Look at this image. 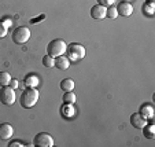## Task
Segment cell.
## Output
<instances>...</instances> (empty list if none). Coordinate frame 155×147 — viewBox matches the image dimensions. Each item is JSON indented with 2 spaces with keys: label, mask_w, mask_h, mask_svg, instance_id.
I'll list each match as a JSON object with an SVG mask.
<instances>
[{
  "label": "cell",
  "mask_w": 155,
  "mask_h": 147,
  "mask_svg": "<svg viewBox=\"0 0 155 147\" xmlns=\"http://www.w3.org/2000/svg\"><path fill=\"white\" fill-rule=\"evenodd\" d=\"M38 91L36 88H26L21 95V106L25 109H32L38 100Z\"/></svg>",
  "instance_id": "cell-1"
},
{
  "label": "cell",
  "mask_w": 155,
  "mask_h": 147,
  "mask_svg": "<svg viewBox=\"0 0 155 147\" xmlns=\"http://www.w3.org/2000/svg\"><path fill=\"white\" fill-rule=\"evenodd\" d=\"M66 47H68V44H66L63 40L56 38V40H52L50 44L47 45V54L50 56H52V58L64 55V52H66Z\"/></svg>",
  "instance_id": "cell-2"
},
{
  "label": "cell",
  "mask_w": 155,
  "mask_h": 147,
  "mask_svg": "<svg viewBox=\"0 0 155 147\" xmlns=\"http://www.w3.org/2000/svg\"><path fill=\"white\" fill-rule=\"evenodd\" d=\"M64 54L68 55L70 61H80L85 56V48L84 45L78 44V43H71V44H68Z\"/></svg>",
  "instance_id": "cell-3"
},
{
  "label": "cell",
  "mask_w": 155,
  "mask_h": 147,
  "mask_svg": "<svg viewBox=\"0 0 155 147\" xmlns=\"http://www.w3.org/2000/svg\"><path fill=\"white\" fill-rule=\"evenodd\" d=\"M17 95H15V89H12L11 87H2L0 88V102L6 105V106H11L15 103Z\"/></svg>",
  "instance_id": "cell-4"
},
{
  "label": "cell",
  "mask_w": 155,
  "mask_h": 147,
  "mask_svg": "<svg viewBox=\"0 0 155 147\" xmlns=\"http://www.w3.org/2000/svg\"><path fill=\"white\" fill-rule=\"evenodd\" d=\"M30 38V30L26 26H19L12 32V41L15 44H25Z\"/></svg>",
  "instance_id": "cell-5"
},
{
  "label": "cell",
  "mask_w": 155,
  "mask_h": 147,
  "mask_svg": "<svg viewBox=\"0 0 155 147\" xmlns=\"http://www.w3.org/2000/svg\"><path fill=\"white\" fill-rule=\"evenodd\" d=\"M35 146L37 147H52L54 146V139L51 135L45 132H40L35 136V140H33Z\"/></svg>",
  "instance_id": "cell-6"
},
{
  "label": "cell",
  "mask_w": 155,
  "mask_h": 147,
  "mask_svg": "<svg viewBox=\"0 0 155 147\" xmlns=\"http://www.w3.org/2000/svg\"><path fill=\"white\" fill-rule=\"evenodd\" d=\"M130 124L137 129H143L147 125V118H144L140 113H135L130 115Z\"/></svg>",
  "instance_id": "cell-7"
},
{
  "label": "cell",
  "mask_w": 155,
  "mask_h": 147,
  "mask_svg": "<svg viewBox=\"0 0 155 147\" xmlns=\"http://www.w3.org/2000/svg\"><path fill=\"white\" fill-rule=\"evenodd\" d=\"M106 11H107V7L96 4V6H94L91 8V17L94 18V19L100 21V19H103V18H106Z\"/></svg>",
  "instance_id": "cell-8"
},
{
  "label": "cell",
  "mask_w": 155,
  "mask_h": 147,
  "mask_svg": "<svg viewBox=\"0 0 155 147\" xmlns=\"http://www.w3.org/2000/svg\"><path fill=\"white\" fill-rule=\"evenodd\" d=\"M12 135H14V128L10 124H7V122L0 124V139L2 140H7Z\"/></svg>",
  "instance_id": "cell-9"
},
{
  "label": "cell",
  "mask_w": 155,
  "mask_h": 147,
  "mask_svg": "<svg viewBox=\"0 0 155 147\" xmlns=\"http://www.w3.org/2000/svg\"><path fill=\"white\" fill-rule=\"evenodd\" d=\"M118 15H122V17H129L133 12V6H132L129 2H121L117 7Z\"/></svg>",
  "instance_id": "cell-10"
},
{
  "label": "cell",
  "mask_w": 155,
  "mask_h": 147,
  "mask_svg": "<svg viewBox=\"0 0 155 147\" xmlns=\"http://www.w3.org/2000/svg\"><path fill=\"white\" fill-rule=\"evenodd\" d=\"M55 66L59 69V70H68L70 68V59L68 56L61 55L55 58Z\"/></svg>",
  "instance_id": "cell-11"
},
{
  "label": "cell",
  "mask_w": 155,
  "mask_h": 147,
  "mask_svg": "<svg viewBox=\"0 0 155 147\" xmlns=\"http://www.w3.org/2000/svg\"><path fill=\"white\" fill-rule=\"evenodd\" d=\"M140 114L143 115L144 118H152L154 117V107L151 105H144V106L140 107Z\"/></svg>",
  "instance_id": "cell-12"
},
{
  "label": "cell",
  "mask_w": 155,
  "mask_h": 147,
  "mask_svg": "<svg viewBox=\"0 0 155 147\" xmlns=\"http://www.w3.org/2000/svg\"><path fill=\"white\" fill-rule=\"evenodd\" d=\"M37 84H38V79H37V76H35V74L28 76L26 79H25V81H24V85L28 87V88H36Z\"/></svg>",
  "instance_id": "cell-13"
},
{
  "label": "cell",
  "mask_w": 155,
  "mask_h": 147,
  "mask_svg": "<svg viewBox=\"0 0 155 147\" xmlns=\"http://www.w3.org/2000/svg\"><path fill=\"white\" fill-rule=\"evenodd\" d=\"M74 113H76V109L73 107V105H70V103H64V106L62 107V114H63V117H73Z\"/></svg>",
  "instance_id": "cell-14"
},
{
  "label": "cell",
  "mask_w": 155,
  "mask_h": 147,
  "mask_svg": "<svg viewBox=\"0 0 155 147\" xmlns=\"http://www.w3.org/2000/svg\"><path fill=\"white\" fill-rule=\"evenodd\" d=\"M61 88L63 89L64 92L68 91H73L74 89V81L71 79H64L61 81Z\"/></svg>",
  "instance_id": "cell-15"
},
{
  "label": "cell",
  "mask_w": 155,
  "mask_h": 147,
  "mask_svg": "<svg viewBox=\"0 0 155 147\" xmlns=\"http://www.w3.org/2000/svg\"><path fill=\"white\" fill-rule=\"evenodd\" d=\"M11 81V76L7 72H0V87H7L10 85Z\"/></svg>",
  "instance_id": "cell-16"
},
{
  "label": "cell",
  "mask_w": 155,
  "mask_h": 147,
  "mask_svg": "<svg viewBox=\"0 0 155 147\" xmlns=\"http://www.w3.org/2000/svg\"><path fill=\"white\" fill-rule=\"evenodd\" d=\"M143 131H144V136L146 138H148V139H154L155 138V127L152 125V124H147L146 127L143 128Z\"/></svg>",
  "instance_id": "cell-17"
},
{
  "label": "cell",
  "mask_w": 155,
  "mask_h": 147,
  "mask_svg": "<svg viewBox=\"0 0 155 147\" xmlns=\"http://www.w3.org/2000/svg\"><path fill=\"white\" fill-rule=\"evenodd\" d=\"M76 100H77V96H76V94H74L73 91L64 92V95H63V102L64 103H70V105H73Z\"/></svg>",
  "instance_id": "cell-18"
},
{
  "label": "cell",
  "mask_w": 155,
  "mask_h": 147,
  "mask_svg": "<svg viewBox=\"0 0 155 147\" xmlns=\"http://www.w3.org/2000/svg\"><path fill=\"white\" fill-rule=\"evenodd\" d=\"M43 65L45 66V68H54V66H55V58H52V56H50L47 54V55L43 58Z\"/></svg>",
  "instance_id": "cell-19"
},
{
  "label": "cell",
  "mask_w": 155,
  "mask_h": 147,
  "mask_svg": "<svg viewBox=\"0 0 155 147\" xmlns=\"http://www.w3.org/2000/svg\"><path fill=\"white\" fill-rule=\"evenodd\" d=\"M106 17L110 18V19H115L118 17V11H117V7H107V11H106Z\"/></svg>",
  "instance_id": "cell-20"
},
{
  "label": "cell",
  "mask_w": 155,
  "mask_h": 147,
  "mask_svg": "<svg viewBox=\"0 0 155 147\" xmlns=\"http://www.w3.org/2000/svg\"><path fill=\"white\" fill-rule=\"evenodd\" d=\"M143 10L148 12L150 15H152V14H154V10H155L154 3H146V4H144V7H143Z\"/></svg>",
  "instance_id": "cell-21"
},
{
  "label": "cell",
  "mask_w": 155,
  "mask_h": 147,
  "mask_svg": "<svg viewBox=\"0 0 155 147\" xmlns=\"http://www.w3.org/2000/svg\"><path fill=\"white\" fill-rule=\"evenodd\" d=\"M6 35H7V26L4 25L3 21H0V38L6 37Z\"/></svg>",
  "instance_id": "cell-22"
},
{
  "label": "cell",
  "mask_w": 155,
  "mask_h": 147,
  "mask_svg": "<svg viewBox=\"0 0 155 147\" xmlns=\"http://www.w3.org/2000/svg\"><path fill=\"white\" fill-rule=\"evenodd\" d=\"M113 3H114V0H97V4H100V6H104V7L113 6Z\"/></svg>",
  "instance_id": "cell-23"
},
{
  "label": "cell",
  "mask_w": 155,
  "mask_h": 147,
  "mask_svg": "<svg viewBox=\"0 0 155 147\" xmlns=\"http://www.w3.org/2000/svg\"><path fill=\"white\" fill-rule=\"evenodd\" d=\"M18 85H19V81H18V80H15V79H11V81H10V85H8V87H11L12 89H17Z\"/></svg>",
  "instance_id": "cell-24"
},
{
  "label": "cell",
  "mask_w": 155,
  "mask_h": 147,
  "mask_svg": "<svg viewBox=\"0 0 155 147\" xmlns=\"http://www.w3.org/2000/svg\"><path fill=\"white\" fill-rule=\"evenodd\" d=\"M24 144L21 143V142H11V143H8V147H22Z\"/></svg>",
  "instance_id": "cell-25"
},
{
  "label": "cell",
  "mask_w": 155,
  "mask_h": 147,
  "mask_svg": "<svg viewBox=\"0 0 155 147\" xmlns=\"http://www.w3.org/2000/svg\"><path fill=\"white\" fill-rule=\"evenodd\" d=\"M147 3H154V0H147Z\"/></svg>",
  "instance_id": "cell-26"
},
{
  "label": "cell",
  "mask_w": 155,
  "mask_h": 147,
  "mask_svg": "<svg viewBox=\"0 0 155 147\" xmlns=\"http://www.w3.org/2000/svg\"><path fill=\"white\" fill-rule=\"evenodd\" d=\"M126 2H128V0H126Z\"/></svg>",
  "instance_id": "cell-27"
}]
</instances>
